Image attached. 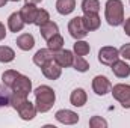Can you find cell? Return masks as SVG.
I'll return each mask as SVG.
<instances>
[{"instance_id": "ffe728a7", "label": "cell", "mask_w": 130, "mask_h": 128, "mask_svg": "<svg viewBox=\"0 0 130 128\" xmlns=\"http://www.w3.org/2000/svg\"><path fill=\"white\" fill-rule=\"evenodd\" d=\"M76 9V0H58L56 2V11L61 15H68Z\"/></svg>"}, {"instance_id": "7402d4cb", "label": "cell", "mask_w": 130, "mask_h": 128, "mask_svg": "<svg viewBox=\"0 0 130 128\" xmlns=\"http://www.w3.org/2000/svg\"><path fill=\"white\" fill-rule=\"evenodd\" d=\"M15 57V51L8 47V45H0V62L2 63H9Z\"/></svg>"}, {"instance_id": "484cf974", "label": "cell", "mask_w": 130, "mask_h": 128, "mask_svg": "<svg viewBox=\"0 0 130 128\" xmlns=\"http://www.w3.org/2000/svg\"><path fill=\"white\" fill-rule=\"evenodd\" d=\"M89 44L88 42H85V41H80V39H77L76 41V44H74V53L76 54H79V56H86L88 53H89Z\"/></svg>"}, {"instance_id": "ac0fdd59", "label": "cell", "mask_w": 130, "mask_h": 128, "mask_svg": "<svg viewBox=\"0 0 130 128\" xmlns=\"http://www.w3.org/2000/svg\"><path fill=\"white\" fill-rule=\"evenodd\" d=\"M17 45H18L20 50L29 51V50H32L33 45H35V39H33V36L30 33H23V35H20L17 38Z\"/></svg>"}, {"instance_id": "603a6c76", "label": "cell", "mask_w": 130, "mask_h": 128, "mask_svg": "<svg viewBox=\"0 0 130 128\" xmlns=\"http://www.w3.org/2000/svg\"><path fill=\"white\" fill-rule=\"evenodd\" d=\"M47 47H48L52 51H59V50H62V47H64V38H62L59 33H56L55 36H52V38L47 41Z\"/></svg>"}, {"instance_id": "7a4b0ae2", "label": "cell", "mask_w": 130, "mask_h": 128, "mask_svg": "<svg viewBox=\"0 0 130 128\" xmlns=\"http://www.w3.org/2000/svg\"><path fill=\"white\" fill-rule=\"evenodd\" d=\"M104 18L113 27L123 24V21H124V5H123V2L121 0H107L106 6H104Z\"/></svg>"}, {"instance_id": "5bb4252c", "label": "cell", "mask_w": 130, "mask_h": 128, "mask_svg": "<svg viewBox=\"0 0 130 128\" xmlns=\"http://www.w3.org/2000/svg\"><path fill=\"white\" fill-rule=\"evenodd\" d=\"M24 24H26V23L23 21L20 12H12V14L9 15V18H8V27H9L11 32H14V33L21 32L23 27H24Z\"/></svg>"}, {"instance_id": "2e32d148", "label": "cell", "mask_w": 130, "mask_h": 128, "mask_svg": "<svg viewBox=\"0 0 130 128\" xmlns=\"http://www.w3.org/2000/svg\"><path fill=\"white\" fill-rule=\"evenodd\" d=\"M86 99H88V95H86V92H85L82 88L74 89V91L71 92V95H70V102H71L74 107H82V105H85V104H86Z\"/></svg>"}, {"instance_id": "83f0119b", "label": "cell", "mask_w": 130, "mask_h": 128, "mask_svg": "<svg viewBox=\"0 0 130 128\" xmlns=\"http://www.w3.org/2000/svg\"><path fill=\"white\" fill-rule=\"evenodd\" d=\"M18 74H20V72H18V71H15V69H8V71H5V72H3V75H2L3 84L9 88V86H11V83L14 81V78H15Z\"/></svg>"}, {"instance_id": "d4e9b609", "label": "cell", "mask_w": 130, "mask_h": 128, "mask_svg": "<svg viewBox=\"0 0 130 128\" xmlns=\"http://www.w3.org/2000/svg\"><path fill=\"white\" fill-rule=\"evenodd\" d=\"M11 94H12V91H11L8 86H0V107L11 105V104H9V101H11Z\"/></svg>"}, {"instance_id": "e575fe53", "label": "cell", "mask_w": 130, "mask_h": 128, "mask_svg": "<svg viewBox=\"0 0 130 128\" xmlns=\"http://www.w3.org/2000/svg\"><path fill=\"white\" fill-rule=\"evenodd\" d=\"M11 2H20V0H11Z\"/></svg>"}, {"instance_id": "f546056e", "label": "cell", "mask_w": 130, "mask_h": 128, "mask_svg": "<svg viewBox=\"0 0 130 128\" xmlns=\"http://www.w3.org/2000/svg\"><path fill=\"white\" fill-rule=\"evenodd\" d=\"M120 56H123L124 59L130 60V44H124V45L120 48Z\"/></svg>"}, {"instance_id": "3957f363", "label": "cell", "mask_w": 130, "mask_h": 128, "mask_svg": "<svg viewBox=\"0 0 130 128\" xmlns=\"http://www.w3.org/2000/svg\"><path fill=\"white\" fill-rule=\"evenodd\" d=\"M110 92L124 109H130V84H123V83L115 84Z\"/></svg>"}, {"instance_id": "9c48e42d", "label": "cell", "mask_w": 130, "mask_h": 128, "mask_svg": "<svg viewBox=\"0 0 130 128\" xmlns=\"http://www.w3.org/2000/svg\"><path fill=\"white\" fill-rule=\"evenodd\" d=\"M15 110L18 112V115H20V118H21L23 121H32L33 118L36 116V113H38V110H36L35 104H32L29 99L23 101V102L15 109Z\"/></svg>"}, {"instance_id": "d6986e66", "label": "cell", "mask_w": 130, "mask_h": 128, "mask_svg": "<svg viewBox=\"0 0 130 128\" xmlns=\"http://www.w3.org/2000/svg\"><path fill=\"white\" fill-rule=\"evenodd\" d=\"M83 23H85V27L88 29V32H92V30H97L100 27L101 20H100L98 14H85Z\"/></svg>"}, {"instance_id": "4fadbf2b", "label": "cell", "mask_w": 130, "mask_h": 128, "mask_svg": "<svg viewBox=\"0 0 130 128\" xmlns=\"http://www.w3.org/2000/svg\"><path fill=\"white\" fill-rule=\"evenodd\" d=\"M53 56H55V51H52L50 48H41V50H38V51L35 53V56H33V63L41 68L45 62L52 60Z\"/></svg>"}, {"instance_id": "4316f807", "label": "cell", "mask_w": 130, "mask_h": 128, "mask_svg": "<svg viewBox=\"0 0 130 128\" xmlns=\"http://www.w3.org/2000/svg\"><path fill=\"white\" fill-rule=\"evenodd\" d=\"M48 21H50V14L45 9H38V14H36V18H35L33 24H36L39 27V26H42V24H45Z\"/></svg>"}, {"instance_id": "7c38bea8", "label": "cell", "mask_w": 130, "mask_h": 128, "mask_svg": "<svg viewBox=\"0 0 130 128\" xmlns=\"http://www.w3.org/2000/svg\"><path fill=\"white\" fill-rule=\"evenodd\" d=\"M36 14H38V8L32 3H26L20 11V15H21V18L26 24H33L35 23Z\"/></svg>"}, {"instance_id": "d6a6232c", "label": "cell", "mask_w": 130, "mask_h": 128, "mask_svg": "<svg viewBox=\"0 0 130 128\" xmlns=\"http://www.w3.org/2000/svg\"><path fill=\"white\" fill-rule=\"evenodd\" d=\"M42 0H26V3H32V5H36V3H41Z\"/></svg>"}, {"instance_id": "836d02e7", "label": "cell", "mask_w": 130, "mask_h": 128, "mask_svg": "<svg viewBox=\"0 0 130 128\" xmlns=\"http://www.w3.org/2000/svg\"><path fill=\"white\" fill-rule=\"evenodd\" d=\"M8 2H9V0H0V8H3V6L8 3Z\"/></svg>"}, {"instance_id": "52a82bcc", "label": "cell", "mask_w": 130, "mask_h": 128, "mask_svg": "<svg viewBox=\"0 0 130 128\" xmlns=\"http://www.w3.org/2000/svg\"><path fill=\"white\" fill-rule=\"evenodd\" d=\"M92 91L100 96L109 94L112 91V84H110L109 78L104 77V75H95L94 80H92Z\"/></svg>"}, {"instance_id": "f1b7e54d", "label": "cell", "mask_w": 130, "mask_h": 128, "mask_svg": "<svg viewBox=\"0 0 130 128\" xmlns=\"http://www.w3.org/2000/svg\"><path fill=\"white\" fill-rule=\"evenodd\" d=\"M89 127L91 128H106L107 127V122L101 116H92L89 119Z\"/></svg>"}, {"instance_id": "ba28073f", "label": "cell", "mask_w": 130, "mask_h": 128, "mask_svg": "<svg viewBox=\"0 0 130 128\" xmlns=\"http://www.w3.org/2000/svg\"><path fill=\"white\" fill-rule=\"evenodd\" d=\"M41 71H42L44 77L48 78V80H58L61 77V74H62V68L56 63L53 59L42 65L41 66Z\"/></svg>"}, {"instance_id": "9a60e30c", "label": "cell", "mask_w": 130, "mask_h": 128, "mask_svg": "<svg viewBox=\"0 0 130 128\" xmlns=\"http://www.w3.org/2000/svg\"><path fill=\"white\" fill-rule=\"evenodd\" d=\"M110 66H112V72L118 78H126V77L130 75V65L127 62H124V60H120L118 59L117 62H113Z\"/></svg>"}, {"instance_id": "277c9868", "label": "cell", "mask_w": 130, "mask_h": 128, "mask_svg": "<svg viewBox=\"0 0 130 128\" xmlns=\"http://www.w3.org/2000/svg\"><path fill=\"white\" fill-rule=\"evenodd\" d=\"M68 32L74 39H82L88 35V29L85 27L83 17H74L68 23Z\"/></svg>"}, {"instance_id": "6da1fadb", "label": "cell", "mask_w": 130, "mask_h": 128, "mask_svg": "<svg viewBox=\"0 0 130 128\" xmlns=\"http://www.w3.org/2000/svg\"><path fill=\"white\" fill-rule=\"evenodd\" d=\"M33 94H35V107H36V110L39 113H45L55 105L56 94L50 86L41 84V86H38L35 89Z\"/></svg>"}, {"instance_id": "30bf717a", "label": "cell", "mask_w": 130, "mask_h": 128, "mask_svg": "<svg viewBox=\"0 0 130 128\" xmlns=\"http://www.w3.org/2000/svg\"><path fill=\"white\" fill-rule=\"evenodd\" d=\"M56 121L64 124V125H74L79 122V115L73 110H67V109H62V110H58L56 115H55Z\"/></svg>"}, {"instance_id": "8fae6325", "label": "cell", "mask_w": 130, "mask_h": 128, "mask_svg": "<svg viewBox=\"0 0 130 128\" xmlns=\"http://www.w3.org/2000/svg\"><path fill=\"white\" fill-rule=\"evenodd\" d=\"M73 59H74V54H73V51H70V50H59V51H55V56H53V60L59 65L61 68L73 66Z\"/></svg>"}, {"instance_id": "4dcf8cb0", "label": "cell", "mask_w": 130, "mask_h": 128, "mask_svg": "<svg viewBox=\"0 0 130 128\" xmlns=\"http://www.w3.org/2000/svg\"><path fill=\"white\" fill-rule=\"evenodd\" d=\"M124 32L127 36H130V17L126 20V23H124Z\"/></svg>"}, {"instance_id": "1f68e13d", "label": "cell", "mask_w": 130, "mask_h": 128, "mask_svg": "<svg viewBox=\"0 0 130 128\" xmlns=\"http://www.w3.org/2000/svg\"><path fill=\"white\" fill-rule=\"evenodd\" d=\"M5 36H6V29H5L3 23H0V41H3Z\"/></svg>"}, {"instance_id": "cb8c5ba5", "label": "cell", "mask_w": 130, "mask_h": 128, "mask_svg": "<svg viewBox=\"0 0 130 128\" xmlns=\"http://www.w3.org/2000/svg\"><path fill=\"white\" fill-rule=\"evenodd\" d=\"M73 66H74V69H77L79 72H86V71L89 69V63L85 60L83 56H79V54L74 56V59H73Z\"/></svg>"}, {"instance_id": "5b68a950", "label": "cell", "mask_w": 130, "mask_h": 128, "mask_svg": "<svg viewBox=\"0 0 130 128\" xmlns=\"http://www.w3.org/2000/svg\"><path fill=\"white\" fill-rule=\"evenodd\" d=\"M9 89L14 91V92H23V94H27L29 95L32 92V81H30L29 77H26L23 74H18L14 78V81L11 83Z\"/></svg>"}, {"instance_id": "44dd1931", "label": "cell", "mask_w": 130, "mask_h": 128, "mask_svg": "<svg viewBox=\"0 0 130 128\" xmlns=\"http://www.w3.org/2000/svg\"><path fill=\"white\" fill-rule=\"evenodd\" d=\"M82 11H83V14H98L100 2L98 0H83L82 2Z\"/></svg>"}, {"instance_id": "e0dca14e", "label": "cell", "mask_w": 130, "mask_h": 128, "mask_svg": "<svg viewBox=\"0 0 130 128\" xmlns=\"http://www.w3.org/2000/svg\"><path fill=\"white\" fill-rule=\"evenodd\" d=\"M39 33H41V36L45 41H48L52 36H55L56 33H59V27H58V24L55 21H48V23L39 26Z\"/></svg>"}, {"instance_id": "8992f818", "label": "cell", "mask_w": 130, "mask_h": 128, "mask_svg": "<svg viewBox=\"0 0 130 128\" xmlns=\"http://www.w3.org/2000/svg\"><path fill=\"white\" fill-rule=\"evenodd\" d=\"M118 57H120V50L115 47H109V45L101 47L98 51V60L103 65H107V66H110L113 62H117Z\"/></svg>"}]
</instances>
